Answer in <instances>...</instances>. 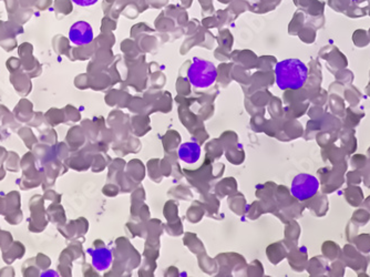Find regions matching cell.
Here are the masks:
<instances>
[{
	"label": "cell",
	"mask_w": 370,
	"mask_h": 277,
	"mask_svg": "<svg viewBox=\"0 0 370 277\" xmlns=\"http://www.w3.org/2000/svg\"><path fill=\"white\" fill-rule=\"evenodd\" d=\"M319 190V181L314 175L307 174V173H301V174L294 177L292 182L291 193L296 200L304 202L313 199Z\"/></svg>",
	"instance_id": "obj_3"
},
{
	"label": "cell",
	"mask_w": 370,
	"mask_h": 277,
	"mask_svg": "<svg viewBox=\"0 0 370 277\" xmlns=\"http://www.w3.org/2000/svg\"><path fill=\"white\" fill-rule=\"evenodd\" d=\"M346 198H347V201L350 202V200L352 198L354 199V203H352V205L354 206H358L360 203H362V200H363V194L361 192V190L359 188H348L347 190H346Z\"/></svg>",
	"instance_id": "obj_7"
},
{
	"label": "cell",
	"mask_w": 370,
	"mask_h": 277,
	"mask_svg": "<svg viewBox=\"0 0 370 277\" xmlns=\"http://www.w3.org/2000/svg\"><path fill=\"white\" fill-rule=\"evenodd\" d=\"M71 2L80 7H90V6L96 5L99 0H71Z\"/></svg>",
	"instance_id": "obj_11"
},
{
	"label": "cell",
	"mask_w": 370,
	"mask_h": 277,
	"mask_svg": "<svg viewBox=\"0 0 370 277\" xmlns=\"http://www.w3.org/2000/svg\"><path fill=\"white\" fill-rule=\"evenodd\" d=\"M276 84L280 90H299L308 79V68L295 58L277 62L275 66Z\"/></svg>",
	"instance_id": "obj_1"
},
{
	"label": "cell",
	"mask_w": 370,
	"mask_h": 277,
	"mask_svg": "<svg viewBox=\"0 0 370 277\" xmlns=\"http://www.w3.org/2000/svg\"><path fill=\"white\" fill-rule=\"evenodd\" d=\"M179 158L187 164H194L201 158V147L194 141L182 143L179 148Z\"/></svg>",
	"instance_id": "obj_6"
},
{
	"label": "cell",
	"mask_w": 370,
	"mask_h": 277,
	"mask_svg": "<svg viewBox=\"0 0 370 277\" xmlns=\"http://www.w3.org/2000/svg\"><path fill=\"white\" fill-rule=\"evenodd\" d=\"M325 247H327V251H328L327 252V257L330 259H332V261L338 256L339 247L336 244H334V242H326Z\"/></svg>",
	"instance_id": "obj_9"
},
{
	"label": "cell",
	"mask_w": 370,
	"mask_h": 277,
	"mask_svg": "<svg viewBox=\"0 0 370 277\" xmlns=\"http://www.w3.org/2000/svg\"><path fill=\"white\" fill-rule=\"evenodd\" d=\"M357 240L363 242V244L362 243L357 244L358 247L360 249V251L368 253L370 251V236L369 235H360V236H358Z\"/></svg>",
	"instance_id": "obj_10"
},
{
	"label": "cell",
	"mask_w": 370,
	"mask_h": 277,
	"mask_svg": "<svg viewBox=\"0 0 370 277\" xmlns=\"http://www.w3.org/2000/svg\"><path fill=\"white\" fill-rule=\"evenodd\" d=\"M330 106L332 108V110L334 113H336L338 115H343L344 112H345V106H344V102L343 100L340 99V98L338 97H332L331 98V102H330Z\"/></svg>",
	"instance_id": "obj_8"
},
{
	"label": "cell",
	"mask_w": 370,
	"mask_h": 277,
	"mask_svg": "<svg viewBox=\"0 0 370 277\" xmlns=\"http://www.w3.org/2000/svg\"><path fill=\"white\" fill-rule=\"evenodd\" d=\"M365 205H366V206H368V210L370 211V196L368 198V200L365 202Z\"/></svg>",
	"instance_id": "obj_13"
},
{
	"label": "cell",
	"mask_w": 370,
	"mask_h": 277,
	"mask_svg": "<svg viewBox=\"0 0 370 277\" xmlns=\"http://www.w3.org/2000/svg\"><path fill=\"white\" fill-rule=\"evenodd\" d=\"M365 172H363V175H365V184L367 187H370V162H367L365 165Z\"/></svg>",
	"instance_id": "obj_12"
},
{
	"label": "cell",
	"mask_w": 370,
	"mask_h": 277,
	"mask_svg": "<svg viewBox=\"0 0 370 277\" xmlns=\"http://www.w3.org/2000/svg\"><path fill=\"white\" fill-rule=\"evenodd\" d=\"M69 39L75 45H86L91 43L95 39L92 26L89 22L84 20L74 22L69 29Z\"/></svg>",
	"instance_id": "obj_4"
},
{
	"label": "cell",
	"mask_w": 370,
	"mask_h": 277,
	"mask_svg": "<svg viewBox=\"0 0 370 277\" xmlns=\"http://www.w3.org/2000/svg\"><path fill=\"white\" fill-rule=\"evenodd\" d=\"M187 79L197 89H207L217 79V69L213 62L194 57L187 70Z\"/></svg>",
	"instance_id": "obj_2"
},
{
	"label": "cell",
	"mask_w": 370,
	"mask_h": 277,
	"mask_svg": "<svg viewBox=\"0 0 370 277\" xmlns=\"http://www.w3.org/2000/svg\"><path fill=\"white\" fill-rule=\"evenodd\" d=\"M88 254L91 256V264L93 268H96L99 272H103L110 268L111 264L113 261L112 252L108 247L99 246L96 249H89Z\"/></svg>",
	"instance_id": "obj_5"
}]
</instances>
